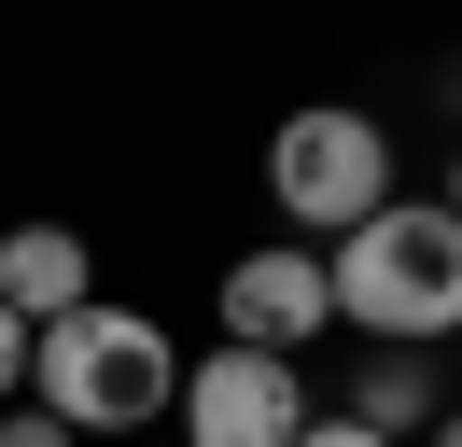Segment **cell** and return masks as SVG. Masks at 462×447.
Here are the masks:
<instances>
[{
    "label": "cell",
    "mask_w": 462,
    "mask_h": 447,
    "mask_svg": "<svg viewBox=\"0 0 462 447\" xmlns=\"http://www.w3.org/2000/svg\"><path fill=\"white\" fill-rule=\"evenodd\" d=\"M448 224H462V154H448Z\"/></svg>",
    "instance_id": "obj_12"
},
{
    "label": "cell",
    "mask_w": 462,
    "mask_h": 447,
    "mask_svg": "<svg viewBox=\"0 0 462 447\" xmlns=\"http://www.w3.org/2000/svg\"><path fill=\"white\" fill-rule=\"evenodd\" d=\"M294 447H393V433H365V419H309Z\"/></svg>",
    "instance_id": "obj_10"
},
{
    "label": "cell",
    "mask_w": 462,
    "mask_h": 447,
    "mask_svg": "<svg viewBox=\"0 0 462 447\" xmlns=\"http://www.w3.org/2000/svg\"><path fill=\"white\" fill-rule=\"evenodd\" d=\"M0 447H85L70 419H42V406H0Z\"/></svg>",
    "instance_id": "obj_8"
},
{
    "label": "cell",
    "mask_w": 462,
    "mask_h": 447,
    "mask_svg": "<svg viewBox=\"0 0 462 447\" xmlns=\"http://www.w3.org/2000/svg\"><path fill=\"white\" fill-rule=\"evenodd\" d=\"M14 391H29V322L0 307V406H14Z\"/></svg>",
    "instance_id": "obj_9"
},
{
    "label": "cell",
    "mask_w": 462,
    "mask_h": 447,
    "mask_svg": "<svg viewBox=\"0 0 462 447\" xmlns=\"http://www.w3.org/2000/svg\"><path fill=\"white\" fill-rule=\"evenodd\" d=\"M29 406L70 419V433H154V419L182 406V350H169V322H154V307L85 294L70 322L29 335Z\"/></svg>",
    "instance_id": "obj_2"
},
{
    "label": "cell",
    "mask_w": 462,
    "mask_h": 447,
    "mask_svg": "<svg viewBox=\"0 0 462 447\" xmlns=\"http://www.w3.org/2000/svg\"><path fill=\"white\" fill-rule=\"evenodd\" d=\"M182 447H294L309 433V378L294 363H266V350H210V363H182Z\"/></svg>",
    "instance_id": "obj_5"
},
{
    "label": "cell",
    "mask_w": 462,
    "mask_h": 447,
    "mask_svg": "<svg viewBox=\"0 0 462 447\" xmlns=\"http://www.w3.org/2000/svg\"><path fill=\"white\" fill-rule=\"evenodd\" d=\"M322 266H337V322L365 350H448L462 335V224H448V196H393Z\"/></svg>",
    "instance_id": "obj_1"
},
{
    "label": "cell",
    "mask_w": 462,
    "mask_h": 447,
    "mask_svg": "<svg viewBox=\"0 0 462 447\" xmlns=\"http://www.w3.org/2000/svg\"><path fill=\"white\" fill-rule=\"evenodd\" d=\"M98 294V251H85V224H0V307L14 322H70V307Z\"/></svg>",
    "instance_id": "obj_6"
},
{
    "label": "cell",
    "mask_w": 462,
    "mask_h": 447,
    "mask_svg": "<svg viewBox=\"0 0 462 447\" xmlns=\"http://www.w3.org/2000/svg\"><path fill=\"white\" fill-rule=\"evenodd\" d=\"M337 419H365V433H393V447L434 433V363H420V350H365V378H350Z\"/></svg>",
    "instance_id": "obj_7"
},
{
    "label": "cell",
    "mask_w": 462,
    "mask_h": 447,
    "mask_svg": "<svg viewBox=\"0 0 462 447\" xmlns=\"http://www.w3.org/2000/svg\"><path fill=\"white\" fill-rule=\"evenodd\" d=\"M266 196H281V224H309V251H337L350 224L393 210V126L350 112V98L281 112V140H266Z\"/></svg>",
    "instance_id": "obj_3"
},
{
    "label": "cell",
    "mask_w": 462,
    "mask_h": 447,
    "mask_svg": "<svg viewBox=\"0 0 462 447\" xmlns=\"http://www.w3.org/2000/svg\"><path fill=\"white\" fill-rule=\"evenodd\" d=\"M309 335H337V266H322L309 238H266V251H238V266H225V350L294 363Z\"/></svg>",
    "instance_id": "obj_4"
},
{
    "label": "cell",
    "mask_w": 462,
    "mask_h": 447,
    "mask_svg": "<svg viewBox=\"0 0 462 447\" xmlns=\"http://www.w3.org/2000/svg\"><path fill=\"white\" fill-rule=\"evenodd\" d=\"M420 447H462V406H434V433H420Z\"/></svg>",
    "instance_id": "obj_11"
}]
</instances>
